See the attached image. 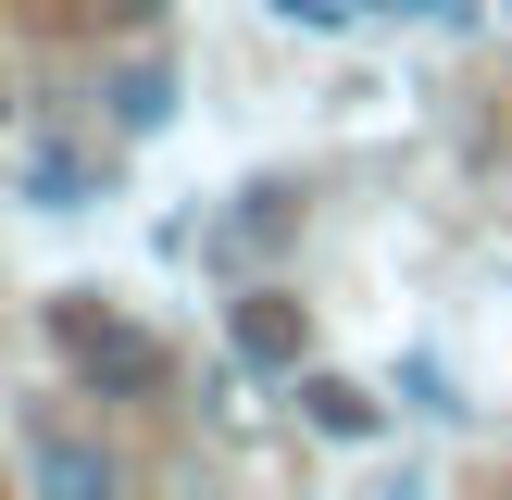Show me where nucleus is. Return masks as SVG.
Masks as SVG:
<instances>
[{
	"label": "nucleus",
	"instance_id": "obj_1",
	"mask_svg": "<svg viewBox=\"0 0 512 500\" xmlns=\"http://www.w3.org/2000/svg\"><path fill=\"white\" fill-rule=\"evenodd\" d=\"M50 350H63V363L88 375L100 400H138V388H163V338H150V325H125L100 288H63V300H50Z\"/></svg>",
	"mask_w": 512,
	"mask_h": 500
},
{
	"label": "nucleus",
	"instance_id": "obj_2",
	"mask_svg": "<svg viewBox=\"0 0 512 500\" xmlns=\"http://www.w3.org/2000/svg\"><path fill=\"white\" fill-rule=\"evenodd\" d=\"M300 425H313V438H375V425H388V400L350 388V375H300Z\"/></svg>",
	"mask_w": 512,
	"mask_h": 500
},
{
	"label": "nucleus",
	"instance_id": "obj_3",
	"mask_svg": "<svg viewBox=\"0 0 512 500\" xmlns=\"http://www.w3.org/2000/svg\"><path fill=\"white\" fill-rule=\"evenodd\" d=\"M113 125H125V138H150V125H175V63H163V50L113 75Z\"/></svg>",
	"mask_w": 512,
	"mask_h": 500
},
{
	"label": "nucleus",
	"instance_id": "obj_4",
	"mask_svg": "<svg viewBox=\"0 0 512 500\" xmlns=\"http://www.w3.org/2000/svg\"><path fill=\"white\" fill-rule=\"evenodd\" d=\"M225 338H238V363H300V313H288V300H238Z\"/></svg>",
	"mask_w": 512,
	"mask_h": 500
},
{
	"label": "nucleus",
	"instance_id": "obj_5",
	"mask_svg": "<svg viewBox=\"0 0 512 500\" xmlns=\"http://www.w3.org/2000/svg\"><path fill=\"white\" fill-rule=\"evenodd\" d=\"M38 488H113V450H88V438H38Z\"/></svg>",
	"mask_w": 512,
	"mask_h": 500
},
{
	"label": "nucleus",
	"instance_id": "obj_6",
	"mask_svg": "<svg viewBox=\"0 0 512 500\" xmlns=\"http://www.w3.org/2000/svg\"><path fill=\"white\" fill-rule=\"evenodd\" d=\"M275 25H300V38H338V25H363V0H263Z\"/></svg>",
	"mask_w": 512,
	"mask_h": 500
},
{
	"label": "nucleus",
	"instance_id": "obj_7",
	"mask_svg": "<svg viewBox=\"0 0 512 500\" xmlns=\"http://www.w3.org/2000/svg\"><path fill=\"white\" fill-rule=\"evenodd\" d=\"M25 188H38L50 213H75V200H88V163H63V150H38V163H25Z\"/></svg>",
	"mask_w": 512,
	"mask_h": 500
},
{
	"label": "nucleus",
	"instance_id": "obj_8",
	"mask_svg": "<svg viewBox=\"0 0 512 500\" xmlns=\"http://www.w3.org/2000/svg\"><path fill=\"white\" fill-rule=\"evenodd\" d=\"M400 400H413V413H463V388H450L438 363H400Z\"/></svg>",
	"mask_w": 512,
	"mask_h": 500
},
{
	"label": "nucleus",
	"instance_id": "obj_9",
	"mask_svg": "<svg viewBox=\"0 0 512 500\" xmlns=\"http://www.w3.org/2000/svg\"><path fill=\"white\" fill-rule=\"evenodd\" d=\"M388 13H413V25H438V38H475V0H388Z\"/></svg>",
	"mask_w": 512,
	"mask_h": 500
},
{
	"label": "nucleus",
	"instance_id": "obj_10",
	"mask_svg": "<svg viewBox=\"0 0 512 500\" xmlns=\"http://www.w3.org/2000/svg\"><path fill=\"white\" fill-rule=\"evenodd\" d=\"M88 25H163V0H75Z\"/></svg>",
	"mask_w": 512,
	"mask_h": 500
},
{
	"label": "nucleus",
	"instance_id": "obj_11",
	"mask_svg": "<svg viewBox=\"0 0 512 500\" xmlns=\"http://www.w3.org/2000/svg\"><path fill=\"white\" fill-rule=\"evenodd\" d=\"M363 13H388V0H363Z\"/></svg>",
	"mask_w": 512,
	"mask_h": 500
}]
</instances>
